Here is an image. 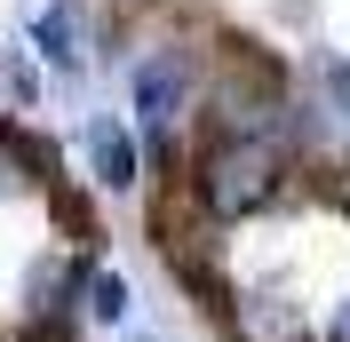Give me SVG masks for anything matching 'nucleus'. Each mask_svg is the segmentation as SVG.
I'll list each match as a JSON object with an SVG mask.
<instances>
[{"mask_svg": "<svg viewBox=\"0 0 350 342\" xmlns=\"http://www.w3.org/2000/svg\"><path fill=\"white\" fill-rule=\"evenodd\" d=\"M183 183H191V199L231 231V223L271 215L303 175H295V159H286L279 144H255V135H199V151L183 159Z\"/></svg>", "mask_w": 350, "mask_h": 342, "instance_id": "f257e3e1", "label": "nucleus"}, {"mask_svg": "<svg viewBox=\"0 0 350 342\" xmlns=\"http://www.w3.org/2000/svg\"><path fill=\"white\" fill-rule=\"evenodd\" d=\"M128 104H135V128H144V151L159 168L183 159V120L199 104V64L191 48H152L144 64L128 72Z\"/></svg>", "mask_w": 350, "mask_h": 342, "instance_id": "f03ea898", "label": "nucleus"}, {"mask_svg": "<svg viewBox=\"0 0 350 342\" xmlns=\"http://www.w3.org/2000/svg\"><path fill=\"white\" fill-rule=\"evenodd\" d=\"M215 326L223 342H319V319L286 287H231L215 302Z\"/></svg>", "mask_w": 350, "mask_h": 342, "instance_id": "7ed1b4c3", "label": "nucleus"}, {"mask_svg": "<svg viewBox=\"0 0 350 342\" xmlns=\"http://www.w3.org/2000/svg\"><path fill=\"white\" fill-rule=\"evenodd\" d=\"M80 287H88V255H80V247L32 255V263H24V287H16L24 326H72V319H80Z\"/></svg>", "mask_w": 350, "mask_h": 342, "instance_id": "20e7f679", "label": "nucleus"}, {"mask_svg": "<svg viewBox=\"0 0 350 342\" xmlns=\"http://www.w3.org/2000/svg\"><path fill=\"white\" fill-rule=\"evenodd\" d=\"M80 159H88V183H104V192H135L144 183V135L128 120H111V111H96L80 128Z\"/></svg>", "mask_w": 350, "mask_h": 342, "instance_id": "39448f33", "label": "nucleus"}, {"mask_svg": "<svg viewBox=\"0 0 350 342\" xmlns=\"http://www.w3.org/2000/svg\"><path fill=\"white\" fill-rule=\"evenodd\" d=\"M32 56L48 72H80L88 64V8L80 0H48L40 16H32Z\"/></svg>", "mask_w": 350, "mask_h": 342, "instance_id": "423d86ee", "label": "nucleus"}, {"mask_svg": "<svg viewBox=\"0 0 350 342\" xmlns=\"http://www.w3.org/2000/svg\"><path fill=\"white\" fill-rule=\"evenodd\" d=\"M128 311H135L128 278L111 271V263H88V287H80V319H88V326H120Z\"/></svg>", "mask_w": 350, "mask_h": 342, "instance_id": "0eeeda50", "label": "nucleus"}, {"mask_svg": "<svg viewBox=\"0 0 350 342\" xmlns=\"http://www.w3.org/2000/svg\"><path fill=\"white\" fill-rule=\"evenodd\" d=\"M40 175H48L40 144H24L16 128H0V199H24V192H40Z\"/></svg>", "mask_w": 350, "mask_h": 342, "instance_id": "6e6552de", "label": "nucleus"}, {"mask_svg": "<svg viewBox=\"0 0 350 342\" xmlns=\"http://www.w3.org/2000/svg\"><path fill=\"white\" fill-rule=\"evenodd\" d=\"M319 96H327V111L350 128V56H334V64L319 72Z\"/></svg>", "mask_w": 350, "mask_h": 342, "instance_id": "1a4fd4ad", "label": "nucleus"}, {"mask_svg": "<svg viewBox=\"0 0 350 342\" xmlns=\"http://www.w3.org/2000/svg\"><path fill=\"white\" fill-rule=\"evenodd\" d=\"M319 342H350V287L334 295V311H327V326H319Z\"/></svg>", "mask_w": 350, "mask_h": 342, "instance_id": "9d476101", "label": "nucleus"}, {"mask_svg": "<svg viewBox=\"0 0 350 342\" xmlns=\"http://www.w3.org/2000/svg\"><path fill=\"white\" fill-rule=\"evenodd\" d=\"M128 8H159V0H128Z\"/></svg>", "mask_w": 350, "mask_h": 342, "instance_id": "9b49d317", "label": "nucleus"}]
</instances>
